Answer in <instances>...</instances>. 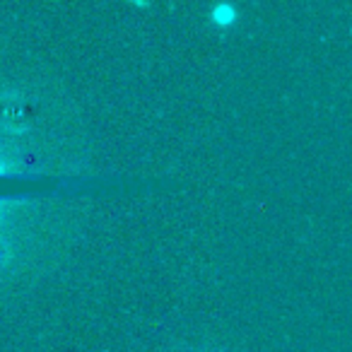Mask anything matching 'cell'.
<instances>
[{"mask_svg":"<svg viewBox=\"0 0 352 352\" xmlns=\"http://www.w3.org/2000/svg\"><path fill=\"white\" fill-rule=\"evenodd\" d=\"M0 171H3V164H0Z\"/></svg>","mask_w":352,"mask_h":352,"instance_id":"1","label":"cell"}]
</instances>
